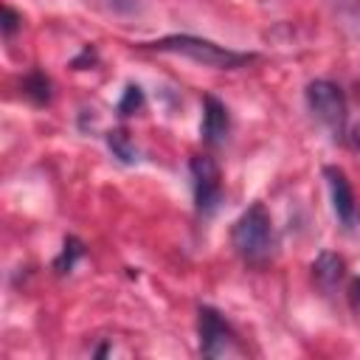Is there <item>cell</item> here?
<instances>
[{"instance_id": "7a4b0ae2", "label": "cell", "mask_w": 360, "mask_h": 360, "mask_svg": "<svg viewBox=\"0 0 360 360\" xmlns=\"http://www.w3.org/2000/svg\"><path fill=\"white\" fill-rule=\"evenodd\" d=\"M155 51L160 53H177V56H186L197 65H205V68H217V70H233V68H242L248 65L253 56L250 53H239V51H231L225 45H217L211 39H202V37H191V34H174V37H163L158 42H152Z\"/></svg>"}, {"instance_id": "30bf717a", "label": "cell", "mask_w": 360, "mask_h": 360, "mask_svg": "<svg viewBox=\"0 0 360 360\" xmlns=\"http://www.w3.org/2000/svg\"><path fill=\"white\" fill-rule=\"evenodd\" d=\"M79 256H82V242H79V239H65V250H62V256L56 259V270H59V273L70 270Z\"/></svg>"}, {"instance_id": "3957f363", "label": "cell", "mask_w": 360, "mask_h": 360, "mask_svg": "<svg viewBox=\"0 0 360 360\" xmlns=\"http://www.w3.org/2000/svg\"><path fill=\"white\" fill-rule=\"evenodd\" d=\"M307 107L332 135L343 132V127H346V96L335 82H326V79L309 82L307 84Z\"/></svg>"}, {"instance_id": "5bb4252c", "label": "cell", "mask_w": 360, "mask_h": 360, "mask_svg": "<svg viewBox=\"0 0 360 360\" xmlns=\"http://www.w3.org/2000/svg\"><path fill=\"white\" fill-rule=\"evenodd\" d=\"M352 135H354V138H352V141H354V146H360V127H354V132H352Z\"/></svg>"}, {"instance_id": "9a60e30c", "label": "cell", "mask_w": 360, "mask_h": 360, "mask_svg": "<svg viewBox=\"0 0 360 360\" xmlns=\"http://www.w3.org/2000/svg\"><path fill=\"white\" fill-rule=\"evenodd\" d=\"M110 3H115V6H124V0H110Z\"/></svg>"}, {"instance_id": "ba28073f", "label": "cell", "mask_w": 360, "mask_h": 360, "mask_svg": "<svg viewBox=\"0 0 360 360\" xmlns=\"http://www.w3.org/2000/svg\"><path fill=\"white\" fill-rule=\"evenodd\" d=\"M312 276H315V281H318L323 290L338 287V281L343 278V259H340L338 253H332V250L318 253V259L312 262Z\"/></svg>"}, {"instance_id": "4fadbf2b", "label": "cell", "mask_w": 360, "mask_h": 360, "mask_svg": "<svg viewBox=\"0 0 360 360\" xmlns=\"http://www.w3.org/2000/svg\"><path fill=\"white\" fill-rule=\"evenodd\" d=\"M17 25H20V14H17L14 8H6V22H3V34H6V37H11Z\"/></svg>"}, {"instance_id": "277c9868", "label": "cell", "mask_w": 360, "mask_h": 360, "mask_svg": "<svg viewBox=\"0 0 360 360\" xmlns=\"http://www.w3.org/2000/svg\"><path fill=\"white\" fill-rule=\"evenodd\" d=\"M191 172V188H194V202L200 214H214V208L222 200V174L219 166L208 155H194L188 163Z\"/></svg>"}, {"instance_id": "9c48e42d", "label": "cell", "mask_w": 360, "mask_h": 360, "mask_svg": "<svg viewBox=\"0 0 360 360\" xmlns=\"http://www.w3.org/2000/svg\"><path fill=\"white\" fill-rule=\"evenodd\" d=\"M107 146H110L112 155H115L118 160H124V163L138 160V149H135V143L129 141V135H127L124 129H112V132H107Z\"/></svg>"}, {"instance_id": "8fae6325", "label": "cell", "mask_w": 360, "mask_h": 360, "mask_svg": "<svg viewBox=\"0 0 360 360\" xmlns=\"http://www.w3.org/2000/svg\"><path fill=\"white\" fill-rule=\"evenodd\" d=\"M141 104H143V93H141V87L129 84L127 93H124V98H121V104H118V112H121V115H132Z\"/></svg>"}, {"instance_id": "52a82bcc", "label": "cell", "mask_w": 360, "mask_h": 360, "mask_svg": "<svg viewBox=\"0 0 360 360\" xmlns=\"http://www.w3.org/2000/svg\"><path fill=\"white\" fill-rule=\"evenodd\" d=\"M323 177H326V186H329V194H332V208H335V217L340 219V225H352L354 222V191L346 180V174L335 166H326L323 169Z\"/></svg>"}, {"instance_id": "7c38bea8", "label": "cell", "mask_w": 360, "mask_h": 360, "mask_svg": "<svg viewBox=\"0 0 360 360\" xmlns=\"http://www.w3.org/2000/svg\"><path fill=\"white\" fill-rule=\"evenodd\" d=\"M25 87H28L31 96H37V101H45V98H48V79H42L39 73H34V76L25 82Z\"/></svg>"}, {"instance_id": "8992f818", "label": "cell", "mask_w": 360, "mask_h": 360, "mask_svg": "<svg viewBox=\"0 0 360 360\" xmlns=\"http://www.w3.org/2000/svg\"><path fill=\"white\" fill-rule=\"evenodd\" d=\"M231 132V118H228V107L214 98V96H205L202 101V124H200V135L208 146H219L225 143Z\"/></svg>"}, {"instance_id": "6da1fadb", "label": "cell", "mask_w": 360, "mask_h": 360, "mask_svg": "<svg viewBox=\"0 0 360 360\" xmlns=\"http://www.w3.org/2000/svg\"><path fill=\"white\" fill-rule=\"evenodd\" d=\"M231 242H233V250L250 264H262L270 259V253L276 248V233H273V219L262 202H253L233 222Z\"/></svg>"}, {"instance_id": "5b68a950", "label": "cell", "mask_w": 360, "mask_h": 360, "mask_svg": "<svg viewBox=\"0 0 360 360\" xmlns=\"http://www.w3.org/2000/svg\"><path fill=\"white\" fill-rule=\"evenodd\" d=\"M197 332H200V352L205 357H225V354L236 352V338H233L231 326L225 323V318L217 309L200 307Z\"/></svg>"}]
</instances>
